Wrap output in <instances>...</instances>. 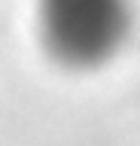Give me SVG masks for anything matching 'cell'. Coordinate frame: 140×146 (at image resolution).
<instances>
[{
  "mask_svg": "<svg viewBox=\"0 0 140 146\" xmlns=\"http://www.w3.org/2000/svg\"><path fill=\"white\" fill-rule=\"evenodd\" d=\"M131 21V0H37L40 43L67 70L113 61L128 43Z\"/></svg>",
  "mask_w": 140,
  "mask_h": 146,
  "instance_id": "6da1fadb",
  "label": "cell"
}]
</instances>
